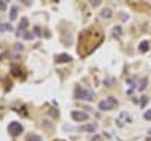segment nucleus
<instances>
[{
  "instance_id": "nucleus-1",
  "label": "nucleus",
  "mask_w": 151,
  "mask_h": 141,
  "mask_svg": "<svg viewBox=\"0 0 151 141\" xmlns=\"http://www.w3.org/2000/svg\"><path fill=\"white\" fill-rule=\"evenodd\" d=\"M118 105V101L113 97V96H109L106 100H103L98 103V108L104 112H107V110H111L112 108H115Z\"/></svg>"
},
{
  "instance_id": "nucleus-2",
  "label": "nucleus",
  "mask_w": 151,
  "mask_h": 141,
  "mask_svg": "<svg viewBox=\"0 0 151 141\" xmlns=\"http://www.w3.org/2000/svg\"><path fill=\"white\" fill-rule=\"evenodd\" d=\"M93 91L89 90V89H81V88H77L76 90V99H80V100H85V101H92L93 100Z\"/></svg>"
},
{
  "instance_id": "nucleus-3",
  "label": "nucleus",
  "mask_w": 151,
  "mask_h": 141,
  "mask_svg": "<svg viewBox=\"0 0 151 141\" xmlns=\"http://www.w3.org/2000/svg\"><path fill=\"white\" fill-rule=\"evenodd\" d=\"M7 129H9V133L11 134L12 136H18V135H20V134L24 132V127H22L21 124H20L19 122H17V121L10 122Z\"/></svg>"
},
{
  "instance_id": "nucleus-4",
  "label": "nucleus",
  "mask_w": 151,
  "mask_h": 141,
  "mask_svg": "<svg viewBox=\"0 0 151 141\" xmlns=\"http://www.w3.org/2000/svg\"><path fill=\"white\" fill-rule=\"evenodd\" d=\"M71 116L77 122L85 121V120L89 118V115L86 113H84V112H80V110H73V112H71Z\"/></svg>"
},
{
  "instance_id": "nucleus-5",
  "label": "nucleus",
  "mask_w": 151,
  "mask_h": 141,
  "mask_svg": "<svg viewBox=\"0 0 151 141\" xmlns=\"http://www.w3.org/2000/svg\"><path fill=\"white\" fill-rule=\"evenodd\" d=\"M79 132H89V133H93L96 132V124L93 123H89V124H83L78 128Z\"/></svg>"
},
{
  "instance_id": "nucleus-6",
  "label": "nucleus",
  "mask_w": 151,
  "mask_h": 141,
  "mask_svg": "<svg viewBox=\"0 0 151 141\" xmlns=\"http://www.w3.org/2000/svg\"><path fill=\"white\" fill-rule=\"evenodd\" d=\"M56 61H57V63H67V62H71V61H72V57L67 54H62L57 57Z\"/></svg>"
},
{
  "instance_id": "nucleus-7",
  "label": "nucleus",
  "mask_w": 151,
  "mask_h": 141,
  "mask_svg": "<svg viewBox=\"0 0 151 141\" xmlns=\"http://www.w3.org/2000/svg\"><path fill=\"white\" fill-rule=\"evenodd\" d=\"M18 17V7L17 6H12L11 11H10V20H15Z\"/></svg>"
},
{
  "instance_id": "nucleus-8",
  "label": "nucleus",
  "mask_w": 151,
  "mask_h": 141,
  "mask_svg": "<svg viewBox=\"0 0 151 141\" xmlns=\"http://www.w3.org/2000/svg\"><path fill=\"white\" fill-rule=\"evenodd\" d=\"M13 27H12L11 24H7V23H4V24H0V32H5V31H12Z\"/></svg>"
},
{
  "instance_id": "nucleus-9",
  "label": "nucleus",
  "mask_w": 151,
  "mask_h": 141,
  "mask_svg": "<svg viewBox=\"0 0 151 141\" xmlns=\"http://www.w3.org/2000/svg\"><path fill=\"white\" fill-rule=\"evenodd\" d=\"M100 14H102V17H103V18H106V19H109V18L112 17V11L110 9H104L103 11L100 12Z\"/></svg>"
},
{
  "instance_id": "nucleus-10",
  "label": "nucleus",
  "mask_w": 151,
  "mask_h": 141,
  "mask_svg": "<svg viewBox=\"0 0 151 141\" xmlns=\"http://www.w3.org/2000/svg\"><path fill=\"white\" fill-rule=\"evenodd\" d=\"M122 27L120 26H116V27H113V30H112V36L115 37V38H118V37L122 34Z\"/></svg>"
},
{
  "instance_id": "nucleus-11",
  "label": "nucleus",
  "mask_w": 151,
  "mask_h": 141,
  "mask_svg": "<svg viewBox=\"0 0 151 141\" xmlns=\"http://www.w3.org/2000/svg\"><path fill=\"white\" fill-rule=\"evenodd\" d=\"M27 25H28L27 18H21V20H20V23H19V30H25L27 27Z\"/></svg>"
},
{
  "instance_id": "nucleus-12",
  "label": "nucleus",
  "mask_w": 151,
  "mask_h": 141,
  "mask_svg": "<svg viewBox=\"0 0 151 141\" xmlns=\"http://www.w3.org/2000/svg\"><path fill=\"white\" fill-rule=\"evenodd\" d=\"M146 85H148V77H144L143 79H140V82H139V89L140 91H143L144 89L146 88Z\"/></svg>"
},
{
  "instance_id": "nucleus-13",
  "label": "nucleus",
  "mask_w": 151,
  "mask_h": 141,
  "mask_svg": "<svg viewBox=\"0 0 151 141\" xmlns=\"http://www.w3.org/2000/svg\"><path fill=\"white\" fill-rule=\"evenodd\" d=\"M26 141H43L41 138L36 134H30V135L26 136Z\"/></svg>"
},
{
  "instance_id": "nucleus-14",
  "label": "nucleus",
  "mask_w": 151,
  "mask_h": 141,
  "mask_svg": "<svg viewBox=\"0 0 151 141\" xmlns=\"http://www.w3.org/2000/svg\"><path fill=\"white\" fill-rule=\"evenodd\" d=\"M139 50L142 51V52H146V51L149 50V43L146 42V40H144L143 43H140V45H139Z\"/></svg>"
},
{
  "instance_id": "nucleus-15",
  "label": "nucleus",
  "mask_w": 151,
  "mask_h": 141,
  "mask_svg": "<svg viewBox=\"0 0 151 141\" xmlns=\"http://www.w3.org/2000/svg\"><path fill=\"white\" fill-rule=\"evenodd\" d=\"M144 118L148 120V121H151V109L146 110L145 113H144Z\"/></svg>"
},
{
  "instance_id": "nucleus-16",
  "label": "nucleus",
  "mask_w": 151,
  "mask_h": 141,
  "mask_svg": "<svg viewBox=\"0 0 151 141\" xmlns=\"http://www.w3.org/2000/svg\"><path fill=\"white\" fill-rule=\"evenodd\" d=\"M24 38H25L26 40H32L33 39V34L30 33V32H25V33H24Z\"/></svg>"
},
{
  "instance_id": "nucleus-17",
  "label": "nucleus",
  "mask_w": 151,
  "mask_h": 141,
  "mask_svg": "<svg viewBox=\"0 0 151 141\" xmlns=\"http://www.w3.org/2000/svg\"><path fill=\"white\" fill-rule=\"evenodd\" d=\"M100 0H97V1H95V0H92V1H91V5L93 6V7H96V6H98V5H100Z\"/></svg>"
},
{
  "instance_id": "nucleus-18",
  "label": "nucleus",
  "mask_w": 151,
  "mask_h": 141,
  "mask_svg": "<svg viewBox=\"0 0 151 141\" xmlns=\"http://www.w3.org/2000/svg\"><path fill=\"white\" fill-rule=\"evenodd\" d=\"M146 102H148V97H146V96H144V97H142V107H145Z\"/></svg>"
},
{
  "instance_id": "nucleus-19",
  "label": "nucleus",
  "mask_w": 151,
  "mask_h": 141,
  "mask_svg": "<svg viewBox=\"0 0 151 141\" xmlns=\"http://www.w3.org/2000/svg\"><path fill=\"white\" fill-rule=\"evenodd\" d=\"M34 33H36L37 36H40V33H41V31H40V27L36 26V27H34Z\"/></svg>"
},
{
  "instance_id": "nucleus-20",
  "label": "nucleus",
  "mask_w": 151,
  "mask_h": 141,
  "mask_svg": "<svg viewBox=\"0 0 151 141\" xmlns=\"http://www.w3.org/2000/svg\"><path fill=\"white\" fill-rule=\"evenodd\" d=\"M0 10H6V4L5 3H1V1H0Z\"/></svg>"
},
{
  "instance_id": "nucleus-21",
  "label": "nucleus",
  "mask_w": 151,
  "mask_h": 141,
  "mask_svg": "<svg viewBox=\"0 0 151 141\" xmlns=\"http://www.w3.org/2000/svg\"><path fill=\"white\" fill-rule=\"evenodd\" d=\"M146 141H151V138H148L146 139Z\"/></svg>"
}]
</instances>
